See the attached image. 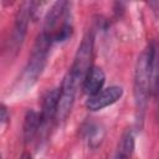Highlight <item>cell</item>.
Returning <instances> with one entry per match:
<instances>
[{"mask_svg": "<svg viewBox=\"0 0 159 159\" xmlns=\"http://www.w3.org/2000/svg\"><path fill=\"white\" fill-rule=\"evenodd\" d=\"M150 96L149 67H148V50H144L137 61L134 72V99L138 118H143V113Z\"/></svg>", "mask_w": 159, "mask_h": 159, "instance_id": "cell-4", "label": "cell"}, {"mask_svg": "<svg viewBox=\"0 0 159 159\" xmlns=\"http://www.w3.org/2000/svg\"><path fill=\"white\" fill-rule=\"evenodd\" d=\"M93 34L92 32H87L75 56L73 63L71 66V68L68 70V72L66 73L78 87L83 86V82L86 80L87 73L89 72V70L93 67L92 66V60H93Z\"/></svg>", "mask_w": 159, "mask_h": 159, "instance_id": "cell-2", "label": "cell"}, {"mask_svg": "<svg viewBox=\"0 0 159 159\" xmlns=\"http://www.w3.org/2000/svg\"><path fill=\"white\" fill-rule=\"evenodd\" d=\"M148 6L152 9L153 14L159 19V1H149L148 2Z\"/></svg>", "mask_w": 159, "mask_h": 159, "instance_id": "cell-14", "label": "cell"}, {"mask_svg": "<svg viewBox=\"0 0 159 159\" xmlns=\"http://www.w3.org/2000/svg\"><path fill=\"white\" fill-rule=\"evenodd\" d=\"M35 2H22L21 6L19 7L16 16H15V24H14V30L11 35V46L14 50H17L26 35L27 26L30 22V19L32 14L35 12Z\"/></svg>", "mask_w": 159, "mask_h": 159, "instance_id": "cell-5", "label": "cell"}, {"mask_svg": "<svg viewBox=\"0 0 159 159\" xmlns=\"http://www.w3.org/2000/svg\"><path fill=\"white\" fill-rule=\"evenodd\" d=\"M104 82H106V75H104L103 70L101 67L93 66L89 70V72L87 73L82 88H83L84 93L91 97L103 89Z\"/></svg>", "mask_w": 159, "mask_h": 159, "instance_id": "cell-9", "label": "cell"}, {"mask_svg": "<svg viewBox=\"0 0 159 159\" xmlns=\"http://www.w3.org/2000/svg\"><path fill=\"white\" fill-rule=\"evenodd\" d=\"M7 119H9L7 109H6V107L4 104H1V108H0V122H1V124L4 125L7 122Z\"/></svg>", "mask_w": 159, "mask_h": 159, "instance_id": "cell-13", "label": "cell"}, {"mask_svg": "<svg viewBox=\"0 0 159 159\" xmlns=\"http://www.w3.org/2000/svg\"><path fill=\"white\" fill-rule=\"evenodd\" d=\"M53 42H62L71 37L72 24L68 19V2L56 1L46 14L43 31Z\"/></svg>", "mask_w": 159, "mask_h": 159, "instance_id": "cell-1", "label": "cell"}, {"mask_svg": "<svg viewBox=\"0 0 159 159\" xmlns=\"http://www.w3.org/2000/svg\"><path fill=\"white\" fill-rule=\"evenodd\" d=\"M19 159H32V157H31V154H30V153L25 152V153H22V154H21V157H20Z\"/></svg>", "mask_w": 159, "mask_h": 159, "instance_id": "cell-15", "label": "cell"}, {"mask_svg": "<svg viewBox=\"0 0 159 159\" xmlns=\"http://www.w3.org/2000/svg\"><path fill=\"white\" fill-rule=\"evenodd\" d=\"M42 128V120H41V114L34 109H29L25 114L24 119V125H22V135L25 142H31L39 130Z\"/></svg>", "mask_w": 159, "mask_h": 159, "instance_id": "cell-10", "label": "cell"}, {"mask_svg": "<svg viewBox=\"0 0 159 159\" xmlns=\"http://www.w3.org/2000/svg\"><path fill=\"white\" fill-rule=\"evenodd\" d=\"M133 149H134V137L130 130H127L123 133L118 143L117 152L112 159H129L132 157Z\"/></svg>", "mask_w": 159, "mask_h": 159, "instance_id": "cell-11", "label": "cell"}, {"mask_svg": "<svg viewBox=\"0 0 159 159\" xmlns=\"http://www.w3.org/2000/svg\"><path fill=\"white\" fill-rule=\"evenodd\" d=\"M122 96H123V88L122 87L111 86V87L103 88L102 91H99L94 96L88 97V99L86 102V107H87V109H89L92 112L101 111V109L116 103Z\"/></svg>", "mask_w": 159, "mask_h": 159, "instance_id": "cell-6", "label": "cell"}, {"mask_svg": "<svg viewBox=\"0 0 159 159\" xmlns=\"http://www.w3.org/2000/svg\"><path fill=\"white\" fill-rule=\"evenodd\" d=\"M51 45H52V41L43 32H41L37 36V39L34 43L31 55L29 57L27 65L24 71V81L27 86L34 84L37 81L39 76L42 73L46 61H47V57H48Z\"/></svg>", "mask_w": 159, "mask_h": 159, "instance_id": "cell-3", "label": "cell"}, {"mask_svg": "<svg viewBox=\"0 0 159 159\" xmlns=\"http://www.w3.org/2000/svg\"><path fill=\"white\" fill-rule=\"evenodd\" d=\"M86 135H87V140L91 148H97L104 135V130L98 127V125H89V128L86 130Z\"/></svg>", "mask_w": 159, "mask_h": 159, "instance_id": "cell-12", "label": "cell"}, {"mask_svg": "<svg viewBox=\"0 0 159 159\" xmlns=\"http://www.w3.org/2000/svg\"><path fill=\"white\" fill-rule=\"evenodd\" d=\"M148 67L150 96L159 107V42L152 41L148 46Z\"/></svg>", "mask_w": 159, "mask_h": 159, "instance_id": "cell-7", "label": "cell"}, {"mask_svg": "<svg viewBox=\"0 0 159 159\" xmlns=\"http://www.w3.org/2000/svg\"><path fill=\"white\" fill-rule=\"evenodd\" d=\"M58 101H60V88H53L46 93L42 102V109L40 112L42 127H46L57 116Z\"/></svg>", "mask_w": 159, "mask_h": 159, "instance_id": "cell-8", "label": "cell"}]
</instances>
